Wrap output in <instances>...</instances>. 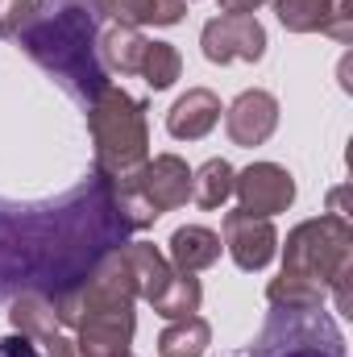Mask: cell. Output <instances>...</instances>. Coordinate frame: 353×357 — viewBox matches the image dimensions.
<instances>
[{
	"mask_svg": "<svg viewBox=\"0 0 353 357\" xmlns=\"http://www.w3.org/2000/svg\"><path fill=\"white\" fill-rule=\"evenodd\" d=\"M133 233L117 183L100 171L54 199H0V303L25 291L63 299Z\"/></svg>",
	"mask_w": 353,
	"mask_h": 357,
	"instance_id": "1",
	"label": "cell"
},
{
	"mask_svg": "<svg viewBox=\"0 0 353 357\" xmlns=\"http://www.w3.org/2000/svg\"><path fill=\"white\" fill-rule=\"evenodd\" d=\"M100 21L104 17L96 0H33V13L17 33L21 50L80 108H88L108 88V67L100 59Z\"/></svg>",
	"mask_w": 353,
	"mask_h": 357,
	"instance_id": "2",
	"label": "cell"
},
{
	"mask_svg": "<svg viewBox=\"0 0 353 357\" xmlns=\"http://www.w3.org/2000/svg\"><path fill=\"white\" fill-rule=\"evenodd\" d=\"M287 278L312 282L324 295H333L337 312L350 316V278H353V229L341 212L312 216L287 233L283 270Z\"/></svg>",
	"mask_w": 353,
	"mask_h": 357,
	"instance_id": "3",
	"label": "cell"
},
{
	"mask_svg": "<svg viewBox=\"0 0 353 357\" xmlns=\"http://www.w3.org/2000/svg\"><path fill=\"white\" fill-rule=\"evenodd\" d=\"M84 112H88L91 146H96V167L91 171H100L108 178H125L150 158L146 100L108 84Z\"/></svg>",
	"mask_w": 353,
	"mask_h": 357,
	"instance_id": "4",
	"label": "cell"
},
{
	"mask_svg": "<svg viewBox=\"0 0 353 357\" xmlns=\"http://www.w3.org/2000/svg\"><path fill=\"white\" fill-rule=\"evenodd\" d=\"M121 212L133 220V229H150L163 212H175L191 199V167L179 154H154L133 175L112 178Z\"/></svg>",
	"mask_w": 353,
	"mask_h": 357,
	"instance_id": "5",
	"label": "cell"
},
{
	"mask_svg": "<svg viewBox=\"0 0 353 357\" xmlns=\"http://www.w3.org/2000/svg\"><path fill=\"white\" fill-rule=\"evenodd\" d=\"M233 357H345V337L324 307L316 312L270 307L262 333Z\"/></svg>",
	"mask_w": 353,
	"mask_h": 357,
	"instance_id": "6",
	"label": "cell"
},
{
	"mask_svg": "<svg viewBox=\"0 0 353 357\" xmlns=\"http://www.w3.org/2000/svg\"><path fill=\"white\" fill-rule=\"evenodd\" d=\"M208 63H258L266 54V29L254 13H220L200 33Z\"/></svg>",
	"mask_w": 353,
	"mask_h": 357,
	"instance_id": "7",
	"label": "cell"
},
{
	"mask_svg": "<svg viewBox=\"0 0 353 357\" xmlns=\"http://www.w3.org/2000/svg\"><path fill=\"white\" fill-rule=\"evenodd\" d=\"M233 195L250 216H278L295 204V178L278 162H250L233 178Z\"/></svg>",
	"mask_w": 353,
	"mask_h": 357,
	"instance_id": "8",
	"label": "cell"
},
{
	"mask_svg": "<svg viewBox=\"0 0 353 357\" xmlns=\"http://www.w3.org/2000/svg\"><path fill=\"white\" fill-rule=\"evenodd\" d=\"M225 250L246 274L266 270L278 254V233L270 216H250V212H225Z\"/></svg>",
	"mask_w": 353,
	"mask_h": 357,
	"instance_id": "9",
	"label": "cell"
},
{
	"mask_svg": "<svg viewBox=\"0 0 353 357\" xmlns=\"http://www.w3.org/2000/svg\"><path fill=\"white\" fill-rule=\"evenodd\" d=\"M225 129H229V142L233 146H266L270 133L278 129V100L262 88L241 91L229 108H225Z\"/></svg>",
	"mask_w": 353,
	"mask_h": 357,
	"instance_id": "10",
	"label": "cell"
},
{
	"mask_svg": "<svg viewBox=\"0 0 353 357\" xmlns=\"http://www.w3.org/2000/svg\"><path fill=\"white\" fill-rule=\"evenodd\" d=\"M71 333H75V354L80 357H129L133 333H137V312L88 316Z\"/></svg>",
	"mask_w": 353,
	"mask_h": 357,
	"instance_id": "11",
	"label": "cell"
},
{
	"mask_svg": "<svg viewBox=\"0 0 353 357\" xmlns=\"http://www.w3.org/2000/svg\"><path fill=\"white\" fill-rule=\"evenodd\" d=\"M220 96L212 88H187L167 112V133L179 142H200L220 125Z\"/></svg>",
	"mask_w": 353,
	"mask_h": 357,
	"instance_id": "12",
	"label": "cell"
},
{
	"mask_svg": "<svg viewBox=\"0 0 353 357\" xmlns=\"http://www.w3.org/2000/svg\"><path fill=\"white\" fill-rule=\"evenodd\" d=\"M121 254H125V262H129L133 287H137V299H146V303L154 307V303L163 299V291L175 282L179 270L171 266V258H167L158 245H150V241H125Z\"/></svg>",
	"mask_w": 353,
	"mask_h": 357,
	"instance_id": "13",
	"label": "cell"
},
{
	"mask_svg": "<svg viewBox=\"0 0 353 357\" xmlns=\"http://www.w3.org/2000/svg\"><path fill=\"white\" fill-rule=\"evenodd\" d=\"M220 233L204 229V225H183L171 233V266L183 274H200V270L220 262Z\"/></svg>",
	"mask_w": 353,
	"mask_h": 357,
	"instance_id": "14",
	"label": "cell"
},
{
	"mask_svg": "<svg viewBox=\"0 0 353 357\" xmlns=\"http://www.w3.org/2000/svg\"><path fill=\"white\" fill-rule=\"evenodd\" d=\"M100 17H112L117 25H179L187 13V0H96Z\"/></svg>",
	"mask_w": 353,
	"mask_h": 357,
	"instance_id": "15",
	"label": "cell"
},
{
	"mask_svg": "<svg viewBox=\"0 0 353 357\" xmlns=\"http://www.w3.org/2000/svg\"><path fill=\"white\" fill-rule=\"evenodd\" d=\"M8 324H13V333L29 337L33 345H42V341H50L54 333H63V324H59V316H54V299L33 295V291L8 299Z\"/></svg>",
	"mask_w": 353,
	"mask_h": 357,
	"instance_id": "16",
	"label": "cell"
},
{
	"mask_svg": "<svg viewBox=\"0 0 353 357\" xmlns=\"http://www.w3.org/2000/svg\"><path fill=\"white\" fill-rule=\"evenodd\" d=\"M146 46L150 38L133 25H112L100 33V59L108 71H121V75H137L142 71V59H146Z\"/></svg>",
	"mask_w": 353,
	"mask_h": 357,
	"instance_id": "17",
	"label": "cell"
},
{
	"mask_svg": "<svg viewBox=\"0 0 353 357\" xmlns=\"http://www.w3.org/2000/svg\"><path fill=\"white\" fill-rule=\"evenodd\" d=\"M208 345H212V324L200 312L187 320H171L158 333V357H204Z\"/></svg>",
	"mask_w": 353,
	"mask_h": 357,
	"instance_id": "18",
	"label": "cell"
},
{
	"mask_svg": "<svg viewBox=\"0 0 353 357\" xmlns=\"http://www.w3.org/2000/svg\"><path fill=\"white\" fill-rule=\"evenodd\" d=\"M233 178H237V171H233L225 158H208L200 171H191V199H195L200 208L216 212V208L229 204V195H233Z\"/></svg>",
	"mask_w": 353,
	"mask_h": 357,
	"instance_id": "19",
	"label": "cell"
},
{
	"mask_svg": "<svg viewBox=\"0 0 353 357\" xmlns=\"http://www.w3.org/2000/svg\"><path fill=\"white\" fill-rule=\"evenodd\" d=\"M274 13L291 33H324L333 0H274Z\"/></svg>",
	"mask_w": 353,
	"mask_h": 357,
	"instance_id": "20",
	"label": "cell"
},
{
	"mask_svg": "<svg viewBox=\"0 0 353 357\" xmlns=\"http://www.w3.org/2000/svg\"><path fill=\"white\" fill-rule=\"evenodd\" d=\"M200 303H204V287H200V278L179 270L175 282H171V287L163 291V299L154 303V312H158L163 320H187V316L200 312Z\"/></svg>",
	"mask_w": 353,
	"mask_h": 357,
	"instance_id": "21",
	"label": "cell"
},
{
	"mask_svg": "<svg viewBox=\"0 0 353 357\" xmlns=\"http://www.w3.org/2000/svg\"><path fill=\"white\" fill-rule=\"evenodd\" d=\"M137 75L150 84V91H167V88H175V79L183 75V59H179V50L171 42H150Z\"/></svg>",
	"mask_w": 353,
	"mask_h": 357,
	"instance_id": "22",
	"label": "cell"
},
{
	"mask_svg": "<svg viewBox=\"0 0 353 357\" xmlns=\"http://www.w3.org/2000/svg\"><path fill=\"white\" fill-rule=\"evenodd\" d=\"M29 13H33V0H0V38H17Z\"/></svg>",
	"mask_w": 353,
	"mask_h": 357,
	"instance_id": "23",
	"label": "cell"
},
{
	"mask_svg": "<svg viewBox=\"0 0 353 357\" xmlns=\"http://www.w3.org/2000/svg\"><path fill=\"white\" fill-rule=\"evenodd\" d=\"M324 33H329L333 42L350 46V38H353V29H350V0H333V13H329V25H324Z\"/></svg>",
	"mask_w": 353,
	"mask_h": 357,
	"instance_id": "24",
	"label": "cell"
},
{
	"mask_svg": "<svg viewBox=\"0 0 353 357\" xmlns=\"http://www.w3.org/2000/svg\"><path fill=\"white\" fill-rule=\"evenodd\" d=\"M0 357H42V349L29 337L13 333V337H0Z\"/></svg>",
	"mask_w": 353,
	"mask_h": 357,
	"instance_id": "25",
	"label": "cell"
},
{
	"mask_svg": "<svg viewBox=\"0 0 353 357\" xmlns=\"http://www.w3.org/2000/svg\"><path fill=\"white\" fill-rule=\"evenodd\" d=\"M38 349H42V357H80V354H75V341H71V337H63V333H54V337H50V341H42Z\"/></svg>",
	"mask_w": 353,
	"mask_h": 357,
	"instance_id": "26",
	"label": "cell"
},
{
	"mask_svg": "<svg viewBox=\"0 0 353 357\" xmlns=\"http://www.w3.org/2000/svg\"><path fill=\"white\" fill-rule=\"evenodd\" d=\"M266 0H220V13H254Z\"/></svg>",
	"mask_w": 353,
	"mask_h": 357,
	"instance_id": "27",
	"label": "cell"
},
{
	"mask_svg": "<svg viewBox=\"0 0 353 357\" xmlns=\"http://www.w3.org/2000/svg\"><path fill=\"white\" fill-rule=\"evenodd\" d=\"M129 357H133V354H129Z\"/></svg>",
	"mask_w": 353,
	"mask_h": 357,
	"instance_id": "28",
	"label": "cell"
}]
</instances>
